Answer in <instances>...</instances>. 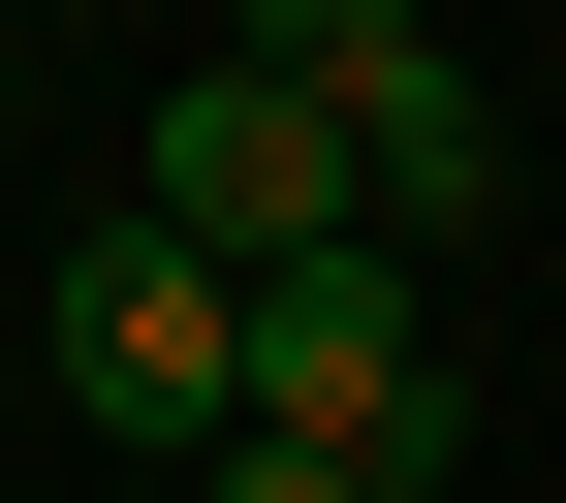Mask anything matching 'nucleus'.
I'll return each instance as SVG.
<instances>
[{"label": "nucleus", "mask_w": 566, "mask_h": 503, "mask_svg": "<svg viewBox=\"0 0 566 503\" xmlns=\"http://www.w3.org/2000/svg\"><path fill=\"white\" fill-rule=\"evenodd\" d=\"M409 32H441V0H221V63H283V95H378Z\"/></svg>", "instance_id": "5"}, {"label": "nucleus", "mask_w": 566, "mask_h": 503, "mask_svg": "<svg viewBox=\"0 0 566 503\" xmlns=\"http://www.w3.org/2000/svg\"><path fill=\"white\" fill-rule=\"evenodd\" d=\"M63 409L221 472V441H252V283L189 252V221H95V252H63Z\"/></svg>", "instance_id": "3"}, {"label": "nucleus", "mask_w": 566, "mask_h": 503, "mask_svg": "<svg viewBox=\"0 0 566 503\" xmlns=\"http://www.w3.org/2000/svg\"><path fill=\"white\" fill-rule=\"evenodd\" d=\"M252 441H315V472L441 503V472H472V346H441V283H409V252H315V283H252Z\"/></svg>", "instance_id": "1"}, {"label": "nucleus", "mask_w": 566, "mask_h": 503, "mask_svg": "<svg viewBox=\"0 0 566 503\" xmlns=\"http://www.w3.org/2000/svg\"><path fill=\"white\" fill-rule=\"evenodd\" d=\"M346 189H378V252H472V221H504V95H472V63L409 32L378 95H346Z\"/></svg>", "instance_id": "4"}, {"label": "nucleus", "mask_w": 566, "mask_h": 503, "mask_svg": "<svg viewBox=\"0 0 566 503\" xmlns=\"http://www.w3.org/2000/svg\"><path fill=\"white\" fill-rule=\"evenodd\" d=\"M189 503H378V472H315V441H221V472H189Z\"/></svg>", "instance_id": "6"}, {"label": "nucleus", "mask_w": 566, "mask_h": 503, "mask_svg": "<svg viewBox=\"0 0 566 503\" xmlns=\"http://www.w3.org/2000/svg\"><path fill=\"white\" fill-rule=\"evenodd\" d=\"M126 221H189L221 283H315V252H378V189H346V95L189 63V95H158V158H126Z\"/></svg>", "instance_id": "2"}]
</instances>
